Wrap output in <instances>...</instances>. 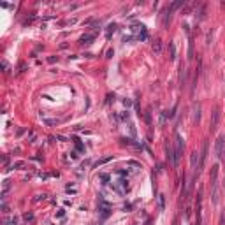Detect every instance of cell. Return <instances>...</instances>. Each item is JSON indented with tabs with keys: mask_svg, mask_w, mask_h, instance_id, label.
I'll return each mask as SVG.
<instances>
[{
	"mask_svg": "<svg viewBox=\"0 0 225 225\" xmlns=\"http://www.w3.org/2000/svg\"><path fill=\"white\" fill-rule=\"evenodd\" d=\"M153 53H155V55L162 53V42H160V40H155V42H153Z\"/></svg>",
	"mask_w": 225,
	"mask_h": 225,
	"instance_id": "cell-10",
	"label": "cell"
},
{
	"mask_svg": "<svg viewBox=\"0 0 225 225\" xmlns=\"http://www.w3.org/2000/svg\"><path fill=\"white\" fill-rule=\"evenodd\" d=\"M211 37H213V32L208 34V39H206V44H211Z\"/></svg>",
	"mask_w": 225,
	"mask_h": 225,
	"instance_id": "cell-25",
	"label": "cell"
},
{
	"mask_svg": "<svg viewBox=\"0 0 225 225\" xmlns=\"http://www.w3.org/2000/svg\"><path fill=\"white\" fill-rule=\"evenodd\" d=\"M113 160V155H109V157H106V158H102V160H99L97 163H95V167H99V165H102V163H107V162H111Z\"/></svg>",
	"mask_w": 225,
	"mask_h": 225,
	"instance_id": "cell-14",
	"label": "cell"
},
{
	"mask_svg": "<svg viewBox=\"0 0 225 225\" xmlns=\"http://www.w3.org/2000/svg\"><path fill=\"white\" fill-rule=\"evenodd\" d=\"M193 121H195V123L201 121V102H195V104H193Z\"/></svg>",
	"mask_w": 225,
	"mask_h": 225,
	"instance_id": "cell-7",
	"label": "cell"
},
{
	"mask_svg": "<svg viewBox=\"0 0 225 225\" xmlns=\"http://www.w3.org/2000/svg\"><path fill=\"white\" fill-rule=\"evenodd\" d=\"M95 39V34H85L79 39V44H91V40Z\"/></svg>",
	"mask_w": 225,
	"mask_h": 225,
	"instance_id": "cell-9",
	"label": "cell"
},
{
	"mask_svg": "<svg viewBox=\"0 0 225 225\" xmlns=\"http://www.w3.org/2000/svg\"><path fill=\"white\" fill-rule=\"evenodd\" d=\"M183 4H185V0H176V2H172V4H171V7H169V9H171V11H176V9H178V7H181Z\"/></svg>",
	"mask_w": 225,
	"mask_h": 225,
	"instance_id": "cell-11",
	"label": "cell"
},
{
	"mask_svg": "<svg viewBox=\"0 0 225 225\" xmlns=\"http://www.w3.org/2000/svg\"><path fill=\"white\" fill-rule=\"evenodd\" d=\"M222 160H223V163H225V150H223V153H222Z\"/></svg>",
	"mask_w": 225,
	"mask_h": 225,
	"instance_id": "cell-27",
	"label": "cell"
},
{
	"mask_svg": "<svg viewBox=\"0 0 225 225\" xmlns=\"http://www.w3.org/2000/svg\"><path fill=\"white\" fill-rule=\"evenodd\" d=\"M225 150V136H218L216 142H214V155H216V158L222 160V153Z\"/></svg>",
	"mask_w": 225,
	"mask_h": 225,
	"instance_id": "cell-2",
	"label": "cell"
},
{
	"mask_svg": "<svg viewBox=\"0 0 225 225\" xmlns=\"http://www.w3.org/2000/svg\"><path fill=\"white\" fill-rule=\"evenodd\" d=\"M172 225H179V218H176V220H174V223H172Z\"/></svg>",
	"mask_w": 225,
	"mask_h": 225,
	"instance_id": "cell-28",
	"label": "cell"
},
{
	"mask_svg": "<svg viewBox=\"0 0 225 225\" xmlns=\"http://www.w3.org/2000/svg\"><path fill=\"white\" fill-rule=\"evenodd\" d=\"M158 208H160V211L165 209V197L163 195H158Z\"/></svg>",
	"mask_w": 225,
	"mask_h": 225,
	"instance_id": "cell-13",
	"label": "cell"
},
{
	"mask_svg": "<svg viewBox=\"0 0 225 225\" xmlns=\"http://www.w3.org/2000/svg\"><path fill=\"white\" fill-rule=\"evenodd\" d=\"M218 123H220V107H214L213 114H211V132L218 128Z\"/></svg>",
	"mask_w": 225,
	"mask_h": 225,
	"instance_id": "cell-5",
	"label": "cell"
},
{
	"mask_svg": "<svg viewBox=\"0 0 225 225\" xmlns=\"http://www.w3.org/2000/svg\"><path fill=\"white\" fill-rule=\"evenodd\" d=\"M144 120H146V123H151V114H150V111H146V114H144Z\"/></svg>",
	"mask_w": 225,
	"mask_h": 225,
	"instance_id": "cell-21",
	"label": "cell"
},
{
	"mask_svg": "<svg viewBox=\"0 0 225 225\" xmlns=\"http://www.w3.org/2000/svg\"><path fill=\"white\" fill-rule=\"evenodd\" d=\"M174 144H176V148H174V153H176V163H179L183 148H185V144H183V137H181L179 134H176V137H174Z\"/></svg>",
	"mask_w": 225,
	"mask_h": 225,
	"instance_id": "cell-1",
	"label": "cell"
},
{
	"mask_svg": "<svg viewBox=\"0 0 225 225\" xmlns=\"http://www.w3.org/2000/svg\"><path fill=\"white\" fill-rule=\"evenodd\" d=\"M190 165H192V169H197L199 171V153L197 151H192V155H190Z\"/></svg>",
	"mask_w": 225,
	"mask_h": 225,
	"instance_id": "cell-6",
	"label": "cell"
},
{
	"mask_svg": "<svg viewBox=\"0 0 225 225\" xmlns=\"http://www.w3.org/2000/svg\"><path fill=\"white\" fill-rule=\"evenodd\" d=\"M64 214H65V211H64V209H58V213H56V216H58V218H62Z\"/></svg>",
	"mask_w": 225,
	"mask_h": 225,
	"instance_id": "cell-24",
	"label": "cell"
},
{
	"mask_svg": "<svg viewBox=\"0 0 225 225\" xmlns=\"http://www.w3.org/2000/svg\"><path fill=\"white\" fill-rule=\"evenodd\" d=\"M169 53H171V60L176 58V46H174V42H169Z\"/></svg>",
	"mask_w": 225,
	"mask_h": 225,
	"instance_id": "cell-12",
	"label": "cell"
},
{
	"mask_svg": "<svg viewBox=\"0 0 225 225\" xmlns=\"http://www.w3.org/2000/svg\"><path fill=\"white\" fill-rule=\"evenodd\" d=\"M187 76H188V70L185 67H181V72H179V85H181V88L187 86Z\"/></svg>",
	"mask_w": 225,
	"mask_h": 225,
	"instance_id": "cell-8",
	"label": "cell"
},
{
	"mask_svg": "<svg viewBox=\"0 0 225 225\" xmlns=\"http://www.w3.org/2000/svg\"><path fill=\"white\" fill-rule=\"evenodd\" d=\"M23 218H25L26 222H32V220H34V213H25Z\"/></svg>",
	"mask_w": 225,
	"mask_h": 225,
	"instance_id": "cell-18",
	"label": "cell"
},
{
	"mask_svg": "<svg viewBox=\"0 0 225 225\" xmlns=\"http://www.w3.org/2000/svg\"><path fill=\"white\" fill-rule=\"evenodd\" d=\"M48 62H49V64H55V62H58V56H49V58H48Z\"/></svg>",
	"mask_w": 225,
	"mask_h": 225,
	"instance_id": "cell-22",
	"label": "cell"
},
{
	"mask_svg": "<svg viewBox=\"0 0 225 225\" xmlns=\"http://www.w3.org/2000/svg\"><path fill=\"white\" fill-rule=\"evenodd\" d=\"M165 153H167V160L174 167H178V163H176V153H174V148H172L171 142H167V144H165Z\"/></svg>",
	"mask_w": 225,
	"mask_h": 225,
	"instance_id": "cell-4",
	"label": "cell"
},
{
	"mask_svg": "<svg viewBox=\"0 0 225 225\" xmlns=\"http://www.w3.org/2000/svg\"><path fill=\"white\" fill-rule=\"evenodd\" d=\"M197 225H202V190L197 193Z\"/></svg>",
	"mask_w": 225,
	"mask_h": 225,
	"instance_id": "cell-3",
	"label": "cell"
},
{
	"mask_svg": "<svg viewBox=\"0 0 225 225\" xmlns=\"http://www.w3.org/2000/svg\"><path fill=\"white\" fill-rule=\"evenodd\" d=\"M5 225H18V218L14 216V218H11V220H7V222H5Z\"/></svg>",
	"mask_w": 225,
	"mask_h": 225,
	"instance_id": "cell-20",
	"label": "cell"
},
{
	"mask_svg": "<svg viewBox=\"0 0 225 225\" xmlns=\"http://www.w3.org/2000/svg\"><path fill=\"white\" fill-rule=\"evenodd\" d=\"M48 195L46 193H39V195H35V199H34V202H39V201H44Z\"/></svg>",
	"mask_w": 225,
	"mask_h": 225,
	"instance_id": "cell-17",
	"label": "cell"
},
{
	"mask_svg": "<svg viewBox=\"0 0 225 225\" xmlns=\"http://www.w3.org/2000/svg\"><path fill=\"white\" fill-rule=\"evenodd\" d=\"M21 167H25V162H23V160H19V162H14L13 165H11V169H21Z\"/></svg>",
	"mask_w": 225,
	"mask_h": 225,
	"instance_id": "cell-16",
	"label": "cell"
},
{
	"mask_svg": "<svg viewBox=\"0 0 225 225\" xmlns=\"http://www.w3.org/2000/svg\"><path fill=\"white\" fill-rule=\"evenodd\" d=\"M114 30H116V25H114V23L109 25V26H107V37H111V32H114Z\"/></svg>",
	"mask_w": 225,
	"mask_h": 225,
	"instance_id": "cell-19",
	"label": "cell"
},
{
	"mask_svg": "<svg viewBox=\"0 0 225 225\" xmlns=\"http://www.w3.org/2000/svg\"><path fill=\"white\" fill-rule=\"evenodd\" d=\"M2 67H4V72H9V65H7V62H5V60L2 62Z\"/></svg>",
	"mask_w": 225,
	"mask_h": 225,
	"instance_id": "cell-23",
	"label": "cell"
},
{
	"mask_svg": "<svg viewBox=\"0 0 225 225\" xmlns=\"http://www.w3.org/2000/svg\"><path fill=\"white\" fill-rule=\"evenodd\" d=\"M100 179H102V181H107V179H109V176H107V174H102V176H100Z\"/></svg>",
	"mask_w": 225,
	"mask_h": 225,
	"instance_id": "cell-26",
	"label": "cell"
},
{
	"mask_svg": "<svg viewBox=\"0 0 225 225\" xmlns=\"http://www.w3.org/2000/svg\"><path fill=\"white\" fill-rule=\"evenodd\" d=\"M188 58H193V39H190L188 42Z\"/></svg>",
	"mask_w": 225,
	"mask_h": 225,
	"instance_id": "cell-15",
	"label": "cell"
}]
</instances>
